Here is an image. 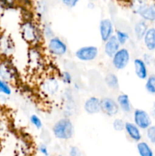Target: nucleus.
<instances>
[{"label": "nucleus", "mask_w": 155, "mask_h": 156, "mask_svg": "<svg viewBox=\"0 0 155 156\" xmlns=\"http://www.w3.org/2000/svg\"><path fill=\"white\" fill-rule=\"evenodd\" d=\"M20 31L23 40L30 46H40L44 40L41 24L36 20H23Z\"/></svg>", "instance_id": "obj_1"}, {"label": "nucleus", "mask_w": 155, "mask_h": 156, "mask_svg": "<svg viewBox=\"0 0 155 156\" xmlns=\"http://www.w3.org/2000/svg\"><path fill=\"white\" fill-rule=\"evenodd\" d=\"M52 133L59 140H71L74 133V123L69 117H62L53 124Z\"/></svg>", "instance_id": "obj_2"}, {"label": "nucleus", "mask_w": 155, "mask_h": 156, "mask_svg": "<svg viewBox=\"0 0 155 156\" xmlns=\"http://www.w3.org/2000/svg\"><path fill=\"white\" fill-rule=\"evenodd\" d=\"M46 47L48 53L54 57H63L68 52V47L65 41L56 35L47 40Z\"/></svg>", "instance_id": "obj_3"}, {"label": "nucleus", "mask_w": 155, "mask_h": 156, "mask_svg": "<svg viewBox=\"0 0 155 156\" xmlns=\"http://www.w3.org/2000/svg\"><path fill=\"white\" fill-rule=\"evenodd\" d=\"M112 66L115 70H124L129 65L131 61V53L127 47H121L119 50L110 58Z\"/></svg>", "instance_id": "obj_4"}, {"label": "nucleus", "mask_w": 155, "mask_h": 156, "mask_svg": "<svg viewBox=\"0 0 155 156\" xmlns=\"http://www.w3.org/2000/svg\"><path fill=\"white\" fill-rule=\"evenodd\" d=\"M99 48L95 45H86L79 47L74 52V56L78 61L83 62H93L99 56Z\"/></svg>", "instance_id": "obj_5"}, {"label": "nucleus", "mask_w": 155, "mask_h": 156, "mask_svg": "<svg viewBox=\"0 0 155 156\" xmlns=\"http://www.w3.org/2000/svg\"><path fill=\"white\" fill-rule=\"evenodd\" d=\"M133 123L141 129L146 130L152 125V119L150 114L144 110L136 108L132 112Z\"/></svg>", "instance_id": "obj_6"}, {"label": "nucleus", "mask_w": 155, "mask_h": 156, "mask_svg": "<svg viewBox=\"0 0 155 156\" xmlns=\"http://www.w3.org/2000/svg\"><path fill=\"white\" fill-rule=\"evenodd\" d=\"M44 59L39 46H30L28 50V65L33 69L38 70L43 66Z\"/></svg>", "instance_id": "obj_7"}, {"label": "nucleus", "mask_w": 155, "mask_h": 156, "mask_svg": "<svg viewBox=\"0 0 155 156\" xmlns=\"http://www.w3.org/2000/svg\"><path fill=\"white\" fill-rule=\"evenodd\" d=\"M101 112L109 117H114L118 115L120 109L116 100L110 97H103L100 98Z\"/></svg>", "instance_id": "obj_8"}, {"label": "nucleus", "mask_w": 155, "mask_h": 156, "mask_svg": "<svg viewBox=\"0 0 155 156\" xmlns=\"http://www.w3.org/2000/svg\"><path fill=\"white\" fill-rule=\"evenodd\" d=\"M113 21L109 18H102L99 23V34L102 42L104 43L115 34Z\"/></svg>", "instance_id": "obj_9"}, {"label": "nucleus", "mask_w": 155, "mask_h": 156, "mask_svg": "<svg viewBox=\"0 0 155 156\" xmlns=\"http://www.w3.org/2000/svg\"><path fill=\"white\" fill-rule=\"evenodd\" d=\"M16 70L13 64L9 60V59H4L0 62V78L7 82H12L17 78Z\"/></svg>", "instance_id": "obj_10"}, {"label": "nucleus", "mask_w": 155, "mask_h": 156, "mask_svg": "<svg viewBox=\"0 0 155 156\" xmlns=\"http://www.w3.org/2000/svg\"><path fill=\"white\" fill-rule=\"evenodd\" d=\"M40 87L41 90L47 96L52 97L57 94L60 88V85L57 78L55 76H49L43 81Z\"/></svg>", "instance_id": "obj_11"}, {"label": "nucleus", "mask_w": 155, "mask_h": 156, "mask_svg": "<svg viewBox=\"0 0 155 156\" xmlns=\"http://www.w3.org/2000/svg\"><path fill=\"white\" fill-rule=\"evenodd\" d=\"M15 51V44L12 37L7 34L0 36V56L4 59H9Z\"/></svg>", "instance_id": "obj_12"}, {"label": "nucleus", "mask_w": 155, "mask_h": 156, "mask_svg": "<svg viewBox=\"0 0 155 156\" xmlns=\"http://www.w3.org/2000/svg\"><path fill=\"white\" fill-rule=\"evenodd\" d=\"M83 109L89 115H95L101 112L100 98L97 96H91L84 101Z\"/></svg>", "instance_id": "obj_13"}, {"label": "nucleus", "mask_w": 155, "mask_h": 156, "mask_svg": "<svg viewBox=\"0 0 155 156\" xmlns=\"http://www.w3.org/2000/svg\"><path fill=\"white\" fill-rule=\"evenodd\" d=\"M115 100L119 107L120 111L126 114H132L133 112V105H132L129 94H126V93H121V94H118Z\"/></svg>", "instance_id": "obj_14"}, {"label": "nucleus", "mask_w": 155, "mask_h": 156, "mask_svg": "<svg viewBox=\"0 0 155 156\" xmlns=\"http://www.w3.org/2000/svg\"><path fill=\"white\" fill-rule=\"evenodd\" d=\"M133 66L137 77L141 80H146L148 77V69L142 58H135L133 61Z\"/></svg>", "instance_id": "obj_15"}, {"label": "nucleus", "mask_w": 155, "mask_h": 156, "mask_svg": "<svg viewBox=\"0 0 155 156\" xmlns=\"http://www.w3.org/2000/svg\"><path fill=\"white\" fill-rule=\"evenodd\" d=\"M121 47V45L117 41L115 35L105 41L103 44V52L107 57L111 58Z\"/></svg>", "instance_id": "obj_16"}, {"label": "nucleus", "mask_w": 155, "mask_h": 156, "mask_svg": "<svg viewBox=\"0 0 155 156\" xmlns=\"http://www.w3.org/2000/svg\"><path fill=\"white\" fill-rule=\"evenodd\" d=\"M141 129L138 126L135 124L133 122L126 121L125 124L124 131L127 134L128 136L132 140L135 142H139L141 140L142 135H141Z\"/></svg>", "instance_id": "obj_17"}, {"label": "nucleus", "mask_w": 155, "mask_h": 156, "mask_svg": "<svg viewBox=\"0 0 155 156\" xmlns=\"http://www.w3.org/2000/svg\"><path fill=\"white\" fill-rule=\"evenodd\" d=\"M141 19L144 20L147 22L155 21V2H149L144 6L138 14Z\"/></svg>", "instance_id": "obj_18"}, {"label": "nucleus", "mask_w": 155, "mask_h": 156, "mask_svg": "<svg viewBox=\"0 0 155 156\" xmlns=\"http://www.w3.org/2000/svg\"><path fill=\"white\" fill-rule=\"evenodd\" d=\"M148 28V22H147V21L143 19H140L137 21L135 23L133 27V33L135 39L138 41H142Z\"/></svg>", "instance_id": "obj_19"}, {"label": "nucleus", "mask_w": 155, "mask_h": 156, "mask_svg": "<svg viewBox=\"0 0 155 156\" xmlns=\"http://www.w3.org/2000/svg\"><path fill=\"white\" fill-rule=\"evenodd\" d=\"M144 47L148 51L155 50V27H149L143 38Z\"/></svg>", "instance_id": "obj_20"}, {"label": "nucleus", "mask_w": 155, "mask_h": 156, "mask_svg": "<svg viewBox=\"0 0 155 156\" xmlns=\"http://www.w3.org/2000/svg\"><path fill=\"white\" fill-rule=\"evenodd\" d=\"M106 87L112 91H118L119 89V79L115 73H109L106 75L104 79Z\"/></svg>", "instance_id": "obj_21"}, {"label": "nucleus", "mask_w": 155, "mask_h": 156, "mask_svg": "<svg viewBox=\"0 0 155 156\" xmlns=\"http://www.w3.org/2000/svg\"><path fill=\"white\" fill-rule=\"evenodd\" d=\"M150 2V0H129V7L133 13L138 15V12Z\"/></svg>", "instance_id": "obj_22"}, {"label": "nucleus", "mask_w": 155, "mask_h": 156, "mask_svg": "<svg viewBox=\"0 0 155 156\" xmlns=\"http://www.w3.org/2000/svg\"><path fill=\"white\" fill-rule=\"evenodd\" d=\"M137 150L140 156H153L151 148L146 142H138L137 144Z\"/></svg>", "instance_id": "obj_23"}, {"label": "nucleus", "mask_w": 155, "mask_h": 156, "mask_svg": "<svg viewBox=\"0 0 155 156\" xmlns=\"http://www.w3.org/2000/svg\"><path fill=\"white\" fill-rule=\"evenodd\" d=\"M114 35L115 36L117 41H119L121 47H124L130 40V35H129V32L126 31V30H122V29L115 30Z\"/></svg>", "instance_id": "obj_24"}, {"label": "nucleus", "mask_w": 155, "mask_h": 156, "mask_svg": "<svg viewBox=\"0 0 155 156\" xmlns=\"http://www.w3.org/2000/svg\"><path fill=\"white\" fill-rule=\"evenodd\" d=\"M41 31H42L43 39L46 41L55 36V32L53 30V27L48 22H44L41 24Z\"/></svg>", "instance_id": "obj_25"}, {"label": "nucleus", "mask_w": 155, "mask_h": 156, "mask_svg": "<svg viewBox=\"0 0 155 156\" xmlns=\"http://www.w3.org/2000/svg\"><path fill=\"white\" fill-rule=\"evenodd\" d=\"M59 79L65 85L69 86L73 84V76L68 70H64L59 75Z\"/></svg>", "instance_id": "obj_26"}, {"label": "nucleus", "mask_w": 155, "mask_h": 156, "mask_svg": "<svg viewBox=\"0 0 155 156\" xmlns=\"http://www.w3.org/2000/svg\"><path fill=\"white\" fill-rule=\"evenodd\" d=\"M146 91L151 94H155V75H150L146 79L145 85Z\"/></svg>", "instance_id": "obj_27"}, {"label": "nucleus", "mask_w": 155, "mask_h": 156, "mask_svg": "<svg viewBox=\"0 0 155 156\" xmlns=\"http://www.w3.org/2000/svg\"><path fill=\"white\" fill-rule=\"evenodd\" d=\"M0 94L9 96L12 94V88L9 82L0 78Z\"/></svg>", "instance_id": "obj_28"}, {"label": "nucleus", "mask_w": 155, "mask_h": 156, "mask_svg": "<svg viewBox=\"0 0 155 156\" xmlns=\"http://www.w3.org/2000/svg\"><path fill=\"white\" fill-rule=\"evenodd\" d=\"M29 122L35 129H41L43 128V121L37 114H31L29 117Z\"/></svg>", "instance_id": "obj_29"}, {"label": "nucleus", "mask_w": 155, "mask_h": 156, "mask_svg": "<svg viewBox=\"0 0 155 156\" xmlns=\"http://www.w3.org/2000/svg\"><path fill=\"white\" fill-rule=\"evenodd\" d=\"M125 124H126V121H124V120H122V118L114 119V120L112 123V128H113L114 130L116 131V132H122V131H124Z\"/></svg>", "instance_id": "obj_30"}, {"label": "nucleus", "mask_w": 155, "mask_h": 156, "mask_svg": "<svg viewBox=\"0 0 155 156\" xmlns=\"http://www.w3.org/2000/svg\"><path fill=\"white\" fill-rule=\"evenodd\" d=\"M146 136L150 143L155 144V125H151L146 129Z\"/></svg>", "instance_id": "obj_31"}, {"label": "nucleus", "mask_w": 155, "mask_h": 156, "mask_svg": "<svg viewBox=\"0 0 155 156\" xmlns=\"http://www.w3.org/2000/svg\"><path fill=\"white\" fill-rule=\"evenodd\" d=\"M61 1L65 7L68 9H73L78 4L80 0H61Z\"/></svg>", "instance_id": "obj_32"}, {"label": "nucleus", "mask_w": 155, "mask_h": 156, "mask_svg": "<svg viewBox=\"0 0 155 156\" xmlns=\"http://www.w3.org/2000/svg\"><path fill=\"white\" fill-rule=\"evenodd\" d=\"M70 156H81V151L78 146H73L69 149Z\"/></svg>", "instance_id": "obj_33"}, {"label": "nucleus", "mask_w": 155, "mask_h": 156, "mask_svg": "<svg viewBox=\"0 0 155 156\" xmlns=\"http://www.w3.org/2000/svg\"><path fill=\"white\" fill-rule=\"evenodd\" d=\"M39 151L41 154H43V155L45 156H48L49 155V151H48V148L46 145L44 144H40V146H39Z\"/></svg>", "instance_id": "obj_34"}, {"label": "nucleus", "mask_w": 155, "mask_h": 156, "mask_svg": "<svg viewBox=\"0 0 155 156\" xmlns=\"http://www.w3.org/2000/svg\"><path fill=\"white\" fill-rule=\"evenodd\" d=\"M73 88H74V90H76V91H80L81 90L80 84L78 83V82H74V83H73Z\"/></svg>", "instance_id": "obj_35"}, {"label": "nucleus", "mask_w": 155, "mask_h": 156, "mask_svg": "<svg viewBox=\"0 0 155 156\" xmlns=\"http://www.w3.org/2000/svg\"><path fill=\"white\" fill-rule=\"evenodd\" d=\"M88 8L90 9H94L95 8V5L94 4V2H89L88 4Z\"/></svg>", "instance_id": "obj_36"}, {"label": "nucleus", "mask_w": 155, "mask_h": 156, "mask_svg": "<svg viewBox=\"0 0 155 156\" xmlns=\"http://www.w3.org/2000/svg\"><path fill=\"white\" fill-rule=\"evenodd\" d=\"M151 114L152 117L155 119V102L153 103V106H152V109H151Z\"/></svg>", "instance_id": "obj_37"}, {"label": "nucleus", "mask_w": 155, "mask_h": 156, "mask_svg": "<svg viewBox=\"0 0 155 156\" xmlns=\"http://www.w3.org/2000/svg\"><path fill=\"white\" fill-rule=\"evenodd\" d=\"M88 1H89V2H94V1H96V0H88Z\"/></svg>", "instance_id": "obj_38"}, {"label": "nucleus", "mask_w": 155, "mask_h": 156, "mask_svg": "<svg viewBox=\"0 0 155 156\" xmlns=\"http://www.w3.org/2000/svg\"><path fill=\"white\" fill-rule=\"evenodd\" d=\"M58 156H63V155H58Z\"/></svg>", "instance_id": "obj_39"}]
</instances>
